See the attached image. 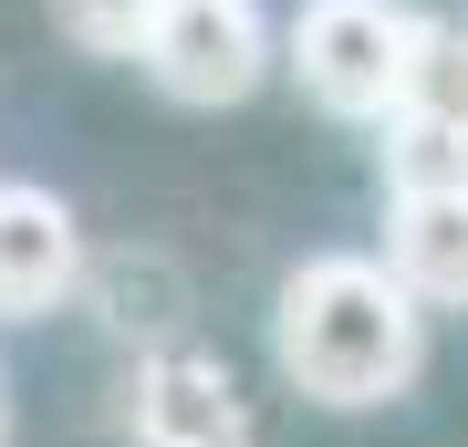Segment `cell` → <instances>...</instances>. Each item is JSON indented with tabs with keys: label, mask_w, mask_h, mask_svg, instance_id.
I'll use <instances>...</instances> for the list:
<instances>
[{
	"label": "cell",
	"mask_w": 468,
	"mask_h": 447,
	"mask_svg": "<svg viewBox=\"0 0 468 447\" xmlns=\"http://www.w3.org/2000/svg\"><path fill=\"white\" fill-rule=\"evenodd\" d=\"M271 365L334 416L396 406L427 375V302L365 250H313L271 302Z\"/></svg>",
	"instance_id": "obj_1"
},
{
	"label": "cell",
	"mask_w": 468,
	"mask_h": 447,
	"mask_svg": "<svg viewBox=\"0 0 468 447\" xmlns=\"http://www.w3.org/2000/svg\"><path fill=\"white\" fill-rule=\"evenodd\" d=\"M417 42H427V11H406V0H302L282 63H292V83L323 104V115L385 125L406 104Z\"/></svg>",
	"instance_id": "obj_2"
},
{
	"label": "cell",
	"mask_w": 468,
	"mask_h": 447,
	"mask_svg": "<svg viewBox=\"0 0 468 447\" xmlns=\"http://www.w3.org/2000/svg\"><path fill=\"white\" fill-rule=\"evenodd\" d=\"M135 63L177 104H239L271 73V21H261V0H156Z\"/></svg>",
	"instance_id": "obj_3"
},
{
	"label": "cell",
	"mask_w": 468,
	"mask_h": 447,
	"mask_svg": "<svg viewBox=\"0 0 468 447\" xmlns=\"http://www.w3.org/2000/svg\"><path fill=\"white\" fill-rule=\"evenodd\" d=\"M84 282V229L73 208L32 177H0V323H42L63 313Z\"/></svg>",
	"instance_id": "obj_4"
},
{
	"label": "cell",
	"mask_w": 468,
	"mask_h": 447,
	"mask_svg": "<svg viewBox=\"0 0 468 447\" xmlns=\"http://www.w3.org/2000/svg\"><path fill=\"white\" fill-rule=\"evenodd\" d=\"M135 447H239V385L198 344H156L135 365Z\"/></svg>",
	"instance_id": "obj_5"
},
{
	"label": "cell",
	"mask_w": 468,
	"mask_h": 447,
	"mask_svg": "<svg viewBox=\"0 0 468 447\" xmlns=\"http://www.w3.org/2000/svg\"><path fill=\"white\" fill-rule=\"evenodd\" d=\"M385 271H396L427 313H468V187L385 208Z\"/></svg>",
	"instance_id": "obj_6"
},
{
	"label": "cell",
	"mask_w": 468,
	"mask_h": 447,
	"mask_svg": "<svg viewBox=\"0 0 468 447\" xmlns=\"http://www.w3.org/2000/svg\"><path fill=\"white\" fill-rule=\"evenodd\" d=\"M385 187L396 198H448V187H468V135L427 125V115H385Z\"/></svg>",
	"instance_id": "obj_7"
},
{
	"label": "cell",
	"mask_w": 468,
	"mask_h": 447,
	"mask_svg": "<svg viewBox=\"0 0 468 447\" xmlns=\"http://www.w3.org/2000/svg\"><path fill=\"white\" fill-rule=\"evenodd\" d=\"M396 115H427V125H458V135H468V21H427Z\"/></svg>",
	"instance_id": "obj_8"
},
{
	"label": "cell",
	"mask_w": 468,
	"mask_h": 447,
	"mask_svg": "<svg viewBox=\"0 0 468 447\" xmlns=\"http://www.w3.org/2000/svg\"><path fill=\"white\" fill-rule=\"evenodd\" d=\"M52 21H63L84 52H146L156 0H52Z\"/></svg>",
	"instance_id": "obj_9"
},
{
	"label": "cell",
	"mask_w": 468,
	"mask_h": 447,
	"mask_svg": "<svg viewBox=\"0 0 468 447\" xmlns=\"http://www.w3.org/2000/svg\"><path fill=\"white\" fill-rule=\"evenodd\" d=\"M0 447H11V375H0Z\"/></svg>",
	"instance_id": "obj_10"
}]
</instances>
